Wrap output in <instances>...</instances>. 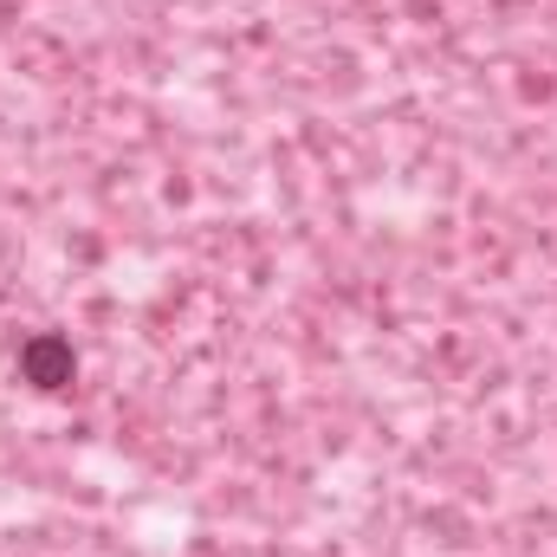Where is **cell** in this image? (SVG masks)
Returning <instances> with one entry per match:
<instances>
[{
	"label": "cell",
	"instance_id": "cell-1",
	"mask_svg": "<svg viewBox=\"0 0 557 557\" xmlns=\"http://www.w3.org/2000/svg\"><path fill=\"white\" fill-rule=\"evenodd\" d=\"M72 376H78L72 337H59V331H33V337L20 344V383H33L39 396H59Z\"/></svg>",
	"mask_w": 557,
	"mask_h": 557
}]
</instances>
